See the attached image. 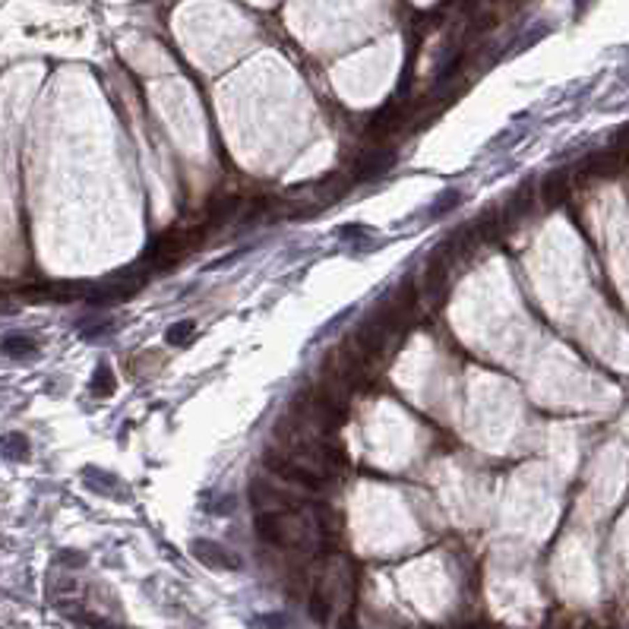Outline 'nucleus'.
I'll return each mask as SVG.
<instances>
[{
	"label": "nucleus",
	"mask_w": 629,
	"mask_h": 629,
	"mask_svg": "<svg viewBox=\"0 0 629 629\" xmlns=\"http://www.w3.org/2000/svg\"><path fill=\"white\" fill-rule=\"evenodd\" d=\"M205 234V222L199 228H187V231H164L162 238L152 240V247L146 250V263L152 269H168L174 263H180L190 250H196L203 244Z\"/></svg>",
	"instance_id": "nucleus-1"
},
{
	"label": "nucleus",
	"mask_w": 629,
	"mask_h": 629,
	"mask_svg": "<svg viewBox=\"0 0 629 629\" xmlns=\"http://www.w3.org/2000/svg\"><path fill=\"white\" fill-rule=\"evenodd\" d=\"M250 503L260 513H269V509H297V493H288L285 487L266 484L263 478H256L250 484Z\"/></svg>",
	"instance_id": "nucleus-2"
},
{
	"label": "nucleus",
	"mask_w": 629,
	"mask_h": 629,
	"mask_svg": "<svg viewBox=\"0 0 629 629\" xmlns=\"http://www.w3.org/2000/svg\"><path fill=\"white\" fill-rule=\"evenodd\" d=\"M449 266H452V263L446 260L440 250L430 256V263H427L424 281H421V291H424V297L430 304H440L446 297V291H449Z\"/></svg>",
	"instance_id": "nucleus-3"
},
{
	"label": "nucleus",
	"mask_w": 629,
	"mask_h": 629,
	"mask_svg": "<svg viewBox=\"0 0 629 629\" xmlns=\"http://www.w3.org/2000/svg\"><path fill=\"white\" fill-rule=\"evenodd\" d=\"M629 152L626 149H614V152H598L591 155L589 162L579 168L582 178H591V180H604V178H614V174L623 171V164H626Z\"/></svg>",
	"instance_id": "nucleus-4"
},
{
	"label": "nucleus",
	"mask_w": 629,
	"mask_h": 629,
	"mask_svg": "<svg viewBox=\"0 0 629 629\" xmlns=\"http://www.w3.org/2000/svg\"><path fill=\"white\" fill-rule=\"evenodd\" d=\"M190 550H193L196 560L205 563V566H215V569H238L240 566L238 557H234L231 550H225L222 544H215V541L199 538V541H193V544H190Z\"/></svg>",
	"instance_id": "nucleus-5"
},
{
	"label": "nucleus",
	"mask_w": 629,
	"mask_h": 629,
	"mask_svg": "<svg viewBox=\"0 0 629 629\" xmlns=\"http://www.w3.org/2000/svg\"><path fill=\"white\" fill-rule=\"evenodd\" d=\"M541 196H544V205H548V209H557V205L566 203V196H569L566 174H550V178L544 180V190H541Z\"/></svg>",
	"instance_id": "nucleus-6"
},
{
	"label": "nucleus",
	"mask_w": 629,
	"mask_h": 629,
	"mask_svg": "<svg viewBox=\"0 0 629 629\" xmlns=\"http://www.w3.org/2000/svg\"><path fill=\"white\" fill-rule=\"evenodd\" d=\"M3 351H7V357H35V351H38V342H35L32 335H7V342H3Z\"/></svg>",
	"instance_id": "nucleus-7"
},
{
	"label": "nucleus",
	"mask_w": 629,
	"mask_h": 629,
	"mask_svg": "<svg viewBox=\"0 0 629 629\" xmlns=\"http://www.w3.org/2000/svg\"><path fill=\"white\" fill-rule=\"evenodd\" d=\"M193 332H196V323L184 320V323H174L164 339H168V345H184V342H190V339H193Z\"/></svg>",
	"instance_id": "nucleus-8"
},
{
	"label": "nucleus",
	"mask_w": 629,
	"mask_h": 629,
	"mask_svg": "<svg viewBox=\"0 0 629 629\" xmlns=\"http://www.w3.org/2000/svg\"><path fill=\"white\" fill-rule=\"evenodd\" d=\"M458 199H462V193H458V190L443 193V196H440L437 203H433V209H430V212H427V219H440V215H443V212L456 209V205H458Z\"/></svg>",
	"instance_id": "nucleus-9"
},
{
	"label": "nucleus",
	"mask_w": 629,
	"mask_h": 629,
	"mask_svg": "<svg viewBox=\"0 0 629 629\" xmlns=\"http://www.w3.org/2000/svg\"><path fill=\"white\" fill-rule=\"evenodd\" d=\"M3 452H7V458H20V462H22V458H29V440L22 437V433H10L7 449H3Z\"/></svg>",
	"instance_id": "nucleus-10"
},
{
	"label": "nucleus",
	"mask_w": 629,
	"mask_h": 629,
	"mask_svg": "<svg viewBox=\"0 0 629 629\" xmlns=\"http://www.w3.org/2000/svg\"><path fill=\"white\" fill-rule=\"evenodd\" d=\"M92 392H95V396H108V392H114V376H111L108 367H98V373L92 376Z\"/></svg>",
	"instance_id": "nucleus-11"
},
{
	"label": "nucleus",
	"mask_w": 629,
	"mask_h": 629,
	"mask_svg": "<svg viewBox=\"0 0 629 629\" xmlns=\"http://www.w3.org/2000/svg\"><path fill=\"white\" fill-rule=\"evenodd\" d=\"M589 7H591V0H575V10H579V13L582 10H589Z\"/></svg>",
	"instance_id": "nucleus-12"
}]
</instances>
